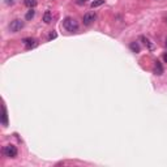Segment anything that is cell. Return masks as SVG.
Segmentation results:
<instances>
[{"instance_id": "6da1fadb", "label": "cell", "mask_w": 167, "mask_h": 167, "mask_svg": "<svg viewBox=\"0 0 167 167\" xmlns=\"http://www.w3.org/2000/svg\"><path fill=\"white\" fill-rule=\"evenodd\" d=\"M63 26L71 33H75V32L78 30V22L72 17H65L64 20H63Z\"/></svg>"}, {"instance_id": "7a4b0ae2", "label": "cell", "mask_w": 167, "mask_h": 167, "mask_svg": "<svg viewBox=\"0 0 167 167\" xmlns=\"http://www.w3.org/2000/svg\"><path fill=\"white\" fill-rule=\"evenodd\" d=\"M17 148L14 145H6L3 148V154L8 157V158H14V157H17Z\"/></svg>"}, {"instance_id": "3957f363", "label": "cell", "mask_w": 167, "mask_h": 167, "mask_svg": "<svg viewBox=\"0 0 167 167\" xmlns=\"http://www.w3.org/2000/svg\"><path fill=\"white\" fill-rule=\"evenodd\" d=\"M24 26H25V24H24L22 20H13V21L9 24V30L12 33H17L21 30Z\"/></svg>"}, {"instance_id": "277c9868", "label": "cell", "mask_w": 167, "mask_h": 167, "mask_svg": "<svg viewBox=\"0 0 167 167\" xmlns=\"http://www.w3.org/2000/svg\"><path fill=\"white\" fill-rule=\"evenodd\" d=\"M95 20H97V14L94 12H87L85 16H84L82 22H84V25L89 26V25H91V24L95 21Z\"/></svg>"}, {"instance_id": "5b68a950", "label": "cell", "mask_w": 167, "mask_h": 167, "mask_svg": "<svg viewBox=\"0 0 167 167\" xmlns=\"http://www.w3.org/2000/svg\"><path fill=\"white\" fill-rule=\"evenodd\" d=\"M22 42H24V45H25V47L28 50H32V48H35L38 46V42L34 38H25Z\"/></svg>"}, {"instance_id": "8992f818", "label": "cell", "mask_w": 167, "mask_h": 167, "mask_svg": "<svg viewBox=\"0 0 167 167\" xmlns=\"http://www.w3.org/2000/svg\"><path fill=\"white\" fill-rule=\"evenodd\" d=\"M154 73L157 76H161L162 73H163V67H162V63L157 60L155 64H154Z\"/></svg>"}, {"instance_id": "52a82bcc", "label": "cell", "mask_w": 167, "mask_h": 167, "mask_svg": "<svg viewBox=\"0 0 167 167\" xmlns=\"http://www.w3.org/2000/svg\"><path fill=\"white\" fill-rule=\"evenodd\" d=\"M140 41H142V43H144V45H145L146 47H148L150 51H151V50H154V45H151V42H150V41H149V39L146 38V37L141 35V37H140Z\"/></svg>"}, {"instance_id": "ba28073f", "label": "cell", "mask_w": 167, "mask_h": 167, "mask_svg": "<svg viewBox=\"0 0 167 167\" xmlns=\"http://www.w3.org/2000/svg\"><path fill=\"white\" fill-rule=\"evenodd\" d=\"M43 21L45 24H50L52 21V16H51V12L50 11H46L45 14H43Z\"/></svg>"}, {"instance_id": "9c48e42d", "label": "cell", "mask_w": 167, "mask_h": 167, "mask_svg": "<svg viewBox=\"0 0 167 167\" xmlns=\"http://www.w3.org/2000/svg\"><path fill=\"white\" fill-rule=\"evenodd\" d=\"M129 48H131V50L133 51V52H136V54L140 52V46H139V43H137V42H131Z\"/></svg>"}, {"instance_id": "30bf717a", "label": "cell", "mask_w": 167, "mask_h": 167, "mask_svg": "<svg viewBox=\"0 0 167 167\" xmlns=\"http://www.w3.org/2000/svg\"><path fill=\"white\" fill-rule=\"evenodd\" d=\"M105 4V0H93L91 4H90V7L91 8H97V7H101Z\"/></svg>"}, {"instance_id": "8fae6325", "label": "cell", "mask_w": 167, "mask_h": 167, "mask_svg": "<svg viewBox=\"0 0 167 167\" xmlns=\"http://www.w3.org/2000/svg\"><path fill=\"white\" fill-rule=\"evenodd\" d=\"M25 6L29 8H35L37 7V0H25Z\"/></svg>"}, {"instance_id": "7c38bea8", "label": "cell", "mask_w": 167, "mask_h": 167, "mask_svg": "<svg viewBox=\"0 0 167 167\" xmlns=\"http://www.w3.org/2000/svg\"><path fill=\"white\" fill-rule=\"evenodd\" d=\"M34 16H35V11H34V8H30V11H29L28 13H26V16H25V18L28 20V21H29V20H32Z\"/></svg>"}, {"instance_id": "4fadbf2b", "label": "cell", "mask_w": 167, "mask_h": 167, "mask_svg": "<svg viewBox=\"0 0 167 167\" xmlns=\"http://www.w3.org/2000/svg\"><path fill=\"white\" fill-rule=\"evenodd\" d=\"M7 110H6V107H3V124L4 125H7L8 124V120H7Z\"/></svg>"}, {"instance_id": "5bb4252c", "label": "cell", "mask_w": 167, "mask_h": 167, "mask_svg": "<svg viewBox=\"0 0 167 167\" xmlns=\"http://www.w3.org/2000/svg\"><path fill=\"white\" fill-rule=\"evenodd\" d=\"M56 37H58V34H56L55 32H51L50 35H48V39H50V41H52V39H55Z\"/></svg>"}, {"instance_id": "9a60e30c", "label": "cell", "mask_w": 167, "mask_h": 167, "mask_svg": "<svg viewBox=\"0 0 167 167\" xmlns=\"http://www.w3.org/2000/svg\"><path fill=\"white\" fill-rule=\"evenodd\" d=\"M87 2V0H76V3L78 4V6H82V4H85Z\"/></svg>"}, {"instance_id": "2e32d148", "label": "cell", "mask_w": 167, "mask_h": 167, "mask_svg": "<svg viewBox=\"0 0 167 167\" xmlns=\"http://www.w3.org/2000/svg\"><path fill=\"white\" fill-rule=\"evenodd\" d=\"M14 2H13V0H6V4H8V6H9V4H11V6H12V4H13Z\"/></svg>"}, {"instance_id": "e0dca14e", "label": "cell", "mask_w": 167, "mask_h": 167, "mask_svg": "<svg viewBox=\"0 0 167 167\" xmlns=\"http://www.w3.org/2000/svg\"><path fill=\"white\" fill-rule=\"evenodd\" d=\"M163 60L167 63V54H165V55H163Z\"/></svg>"}, {"instance_id": "ac0fdd59", "label": "cell", "mask_w": 167, "mask_h": 167, "mask_svg": "<svg viewBox=\"0 0 167 167\" xmlns=\"http://www.w3.org/2000/svg\"><path fill=\"white\" fill-rule=\"evenodd\" d=\"M166 45H167V38H166Z\"/></svg>"}]
</instances>
